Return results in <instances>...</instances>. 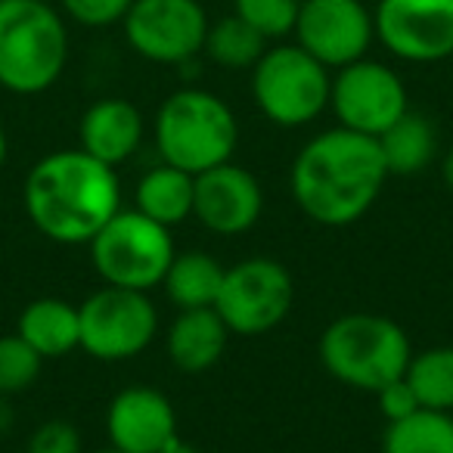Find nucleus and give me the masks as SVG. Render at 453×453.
Listing matches in <instances>:
<instances>
[{
    "instance_id": "f03ea898",
    "label": "nucleus",
    "mask_w": 453,
    "mask_h": 453,
    "mask_svg": "<svg viewBox=\"0 0 453 453\" xmlns=\"http://www.w3.org/2000/svg\"><path fill=\"white\" fill-rule=\"evenodd\" d=\"M22 205L41 236L59 246H88L121 211L119 168L75 150L47 152L28 171Z\"/></svg>"
},
{
    "instance_id": "6ab92c4d",
    "label": "nucleus",
    "mask_w": 453,
    "mask_h": 453,
    "mask_svg": "<svg viewBox=\"0 0 453 453\" xmlns=\"http://www.w3.org/2000/svg\"><path fill=\"white\" fill-rule=\"evenodd\" d=\"M193 199L196 174L174 168L168 162H158L156 168H150L134 187V208L168 230L193 218Z\"/></svg>"
},
{
    "instance_id": "7ed1b4c3",
    "label": "nucleus",
    "mask_w": 453,
    "mask_h": 453,
    "mask_svg": "<svg viewBox=\"0 0 453 453\" xmlns=\"http://www.w3.org/2000/svg\"><path fill=\"white\" fill-rule=\"evenodd\" d=\"M69 65V22L50 0H0V88L38 96Z\"/></svg>"
},
{
    "instance_id": "2eb2a0df",
    "label": "nucleus",
    "mask_w": 453,
    "mask_h": 453,
    "mask_svg": "<svg viewBox=\"0 0 453 453\" xmlns=\"http://www.w3.org/2000/svg\"><path fill=\"white\" fill-rule=\"evenodd\" d=\"M109 447L121 453H156L177 438V413L168 395L150 385L121 388L106 410Z\"/></svg>"
},
{
    "instance_id": "7c9ffc66",
    "label": "nucleus",
    "mask_w": 453,
    "mask_h": 453,
    "mask_svg": "<svg viewBox=\"0 0 453 453\" xmlns=\"http://www.w3.org/2000/svg\"><path fill=\"white\" fill-rule=\"evenodd\" d=\"M156 453H202V450L196 444H189V441H183L180 434H177V438H171L168 444H165L162 450H156Z\"/></svg>"
},
{
    "instance_id": "4468645a",
    "label": "nucleus",
    "mask_w": 453,
    "mask_h": 453,
    "mask_svg": "<svg viewBox=\"0 0 453 453\" xmlns=\"http://www.w3.org/2000/svg\"><path fill=\"white\" fill-rule=\"evenodd\" d=\"M261 211H265L261 180L234 158L196 174L193 218L208 234L242 236L258 224Z\"/></svg>"
},
{
    "instance_id": "412c9836",
    "label": "nucleus",
    "mask_w": 453,
    "mask_h": 453,
    "mask_svg": "<svg viewBox=\"0 0 453 453\" xmlns=\"http://www.w3.org/2000/svg\"><path fill=\"white\" fill-rule=\"evenodd\" d=\"M379 150H382L385 168L391 174H419L438 158V127L422 112H407L395 121L385 134H379Z\"/></svg>"
},
{
    "instance_id": "bb28decb",
    "label": "nucleus",
    "mask_w": 453,
    "mask_h": 453,
    "mask_svg": "<svg viewBox=\"0 0 453 453\" xmlns=\"http://www.w3.org/2000/svg\"><path fill=\"white\" fill-rule=\"evenodd\" d=\"M134 0H59V13L81 28L121 26Z\"/></svg>"
},
{
    "instance_id": "c756f323",
    "label": "nucleus",
    "mask_w": 453,
    "mask_h": 453,
    "mask_svg": "<svg viewBox=\"0 0 453 453\" xmlns=\"http://www.w3.org/2000/svg\"><path fill=\"white\" fill-rule=\"evenodd\" d=\"M13 426H16V413H13V407H10V397L0 395V434H7Z\"/></svg>"
},
{
    "instance_id": "dca6fc26",
    "label": "nucleus",
    "mask_w": 453,
    "mask_h": 453,
    "mask_svg": "<svg viewBox=\"0 0 453 453\" xmlns=\"http://www.w3.org/2000/svg\"><path fill=\"white\" fill-rule=\"evenodd\" d=\"M146 134L143 112L125 96H103L84 109L78 121L81 150L106 162L109 168H121L140 150Z\"/></svg>"
},
{
    "instance_id": "cd10ccee",
    "label": "nucleus",
    "mask_w": 453,
    "mask_h": 453,
    "mask_svg": "<svg viewBox=\"0 0 453 453\" xmlns=\"http://www.w3.org/2000/svg\"><path fill=\"white\" fill-rule=\"evenodd\" d=\"M26 453H84L81 432L69 419H47L32 432Z\"/></svg>"
},
{
    "instance_id": "f8f14e48",
    "label": "nucleus",
    "mask_w": 453,
    "mask_h": 453,
    "mask_svg": "<svg viewBox=\"0 0 453 453\" xmlns=\"http://www.w3.org/2000/svg\"><path fill=\"white\" fill-rule=\"evenodd\" d=\"M372 22L395 59L428 65L453 57V0H379Z\"/></svg>"
},
{
    "instance_id": "473e14b6",
    "label": "nucleus",
    "mask_w": 453,
    "mask_h": 453,
    "mask_svg": "<svg viewBox=\"0 0 453 453\" xmlns=\"http://www.w3.org/2000/svg\"><path fill=\"white\" fill-rule=\"evenodd\" d=\"M7 156H10V140H7L4 125H0V171H4V165H7Z\"/></svg>"
},
{
    "instance_id": "9d476101",
    "label": "nucleus",
    "mask_w": 453,
    "mask_h": 453,
    "mask_svg": "<svg viewBox=\"0 0 453 453\" xmlns=\"http://www.w3.org/2000/svg\"><path fill=\"white\" fill-rule=\"evenodd\" d=\"M208 10L202 0H134L121 32L140 59L156 65H187L205 50Z\"/></svg>"
},
{
    "instance_id": "ddd939ff",
    "label": "nucleus",
    "mask_w": 453,
    "mask_h": 453,
    "mask_svg": "<svg viewBox=\"0 0 453 453\" xmlns=\"http://www.w3.org/2000/svg\"><path fill=\"white\" fill-rule=\"evenodd\" d=\"M292 38L317 63L335 72L370 53L376 22L364 0H302Z\"/></svg>"
},
{
    "instance_id": "6e6552de",
    "label": "nucleus",
    "mask_w": 453,
    "mask_h": 453,
    "mask_svg": "<svg viewBox=\"0 0 453 453\" xmlns=\"http://www.w3.org/2000/svg\"><path fill=\"white\" fill-rule=\"evenodd\" d=\"M81 351L103 364H121L152 345L158 333V311L150 292L106 286L78 304Z\"/></svg>"
},
{
    "instance_id": "423d86ee",
    "label": "nucleus",
    "mask_w": 453,
    "mask_h": 453,
    "mask_svg": "<svg viewBox=\"0 0 453 453\" xmlns=\"http://www.w3.org/2000/svg\"><path fill=\"white\" fill-rule=\"evenodd\" d=\"M333 72L296 41H277L252 65V100L277 127H304L329 109Z\"/></svg>"
},
{
    "instance_id": "b1692460",
    "label": "nucleus",
    "mask_w": 453,
    "mask_h": 453,
    "mask_svg": "<svg viewBox=\"0 0 453 453\" xmlns=\"http://www.w3.org/2000/svg\"><path fill=\"white\" fill-rule=\"evenodd\" d=\"M403 376L422 407L453 413V345H434L413 354Z\"/></svg>"
},
{
    "instance_id": "1a4fd4ad",
    "label": "nucleus",
    "mask_w": 453,
    "mask_h": 453,
    "mask_svg": "<svg viewBox=\"0 0 453 453\" xmlns=\"http://www.w3.org/2000/svg\"><path fill=\"white\" fill-rule=\"evenodd\" d=\"M292 302V273L277 258L255 255L226 267L214 311L234 335H265L289 317Z\"/></svg>"
},
{
    "instance_id": "72a5a7b5",
    "label": "nucleus",
    "mask_w": 453,
    "mask_h": 453,
    "mask_svg": "<svg viewBox=\"0 0 453 453\" xmlns=\"http://www.w3.org/2000/svg\"><path fill=\"white\" fill-rule=\"evenodd\" d=\"M94 453H121V450H115V447H106V450H94Z\"/></svg>"
},
{
    "instance_id": "a211bd4d",
    "label": "nucleus",
    "mask_w": 453,
    "mask_h": 453,
    "mask_svg": "<svg viewBox=\"0 0 453 453\" xmlns=\"http://www.w3.org/2000/svg\"><path fill=\"white\" fill-rule=\"evenodd\" d=\"M16 333L35 348L44 360H59L81 348V320H78V304L65 298H35L19 311Z\"/></svg>"
},
{
    "instance_id": "2f4dec72",
    "label": "nucleus",
    "mask_w": 453,
    "mask_h": 453,
    "mask_svg": "<svg viewBox=\"0 0 453 453\" xmlns=\"http://www.w3.org/2000/svg\"><path fill=\"white\" fill-rule=\"evenodd\" d=\"M441 177H444L447 189H453V146L441 156Z\"/></svg>"
},
{
    "instance_id": "20e7f679",
    "label": "nucleus",
    "mask_w": 453,
    "mask_h": 453,
    "mask_svg": "<svg viewBox=\"0 0 453 453\" xmlns=\"http://www.w3.org/2000/svg\"><path fill=\"white\" fill-rule=\"evenodd\" d=\"M158 158L189 174L224 165L240 143V121L230 103L202 88H180L158 106L152 121Z\"/></svg>"
},
{
    "instance_id": "393cba45",
    "label": "nucleus",
    "mask_w": 453,
    "mask_h": 453,
    "mask_svg": "<svg viewBox=\"0 0 453 453\" xmlns=\"http://www.w3.org/2000/svg\"><path fill=\"white\" fill-rule=\"evenodd\" d=\"M44 357L19 333L0 335V395L13 397L28 391L41 376Z\"/></svg>"
},
{
    "instance_id": "4be33fe9",
    "label": "nucleus",
    "mask_w": 453,
    "mask_h": 453,
    "mask_svg": "<svg viewBox=\"0 0 453 453\" xmlns=\"http://www.w3.org/2000/svg\"><path fill=\"white\" fill-rule=\"evenodd\" d=\"M271 41H265L252 26L236 13H226L208 26L205 35V57L226 72H252V65L265 57Z\"/></svg>"
},
{
    "instance_id": "5701e85b",
    "label": "nucleus",
    "mask_w": 453,
    "mask_h": 453,
    "mask_svg": "<svg viewBox=\"0 0 453 453\" xmlns=\"http://www.w3.org/2000/svg\"><path fill=\"white\" fill-rule=\"evenodd\" d=\"M382 453H453V413L422 407L407 419L388 422Z\"/></svg>"
},
{
    "instance_id": "0eeeda50",
    "label": "nucleus",
    "mask_w": 453,
    "mask_h": 453,
    "mask_svg": "<svg viewBox=\"0 0 453 453\" xmlns=\"http://www.w3.org/2000/svg\"><path fill=\"white\" fill-rule=\"evenodd\" d=\"M90 265L106 286L150 292L162 286L165 271L177 255L168 226L156 224L137 208H121L88 242Z\"/></svg>"
},
{
    "instance_id": "39448f33",
    "label": "nucleus",
    "mask_w": 453,
    "mask_h": 453,
    "mask_svg": "<svg viewBox=\"0 0 453 453\" xmlns=\"http://www.w3.org/2000/svg\"><path fill=\"white\" fill-rule=\"evenodd\" d=\"M317 357L323 370L342 385L376 395L388 382L401 379L413 357V348L401 323L382 314L335 317L317 342Z\"/></svg>"
},
{
    "instance_id": "f257e3e1",
    "label": "nucleus",
    "mask_w": 453,
    "mask_h": 453,
    "mask_svg": "<svg viewBox=\"0 0 453 453\" xmlns=\"http://www.w3.org/2000/svg\"><path fill=\"white\" fill-rule=\"evenodd\" d=\"M388 180L376 137L329 127L298 150L289 168V189L302 214L323 226H348L360 220Z\"/></svg>"
},
{
    "instance_id": "c85d7f7f",
    "label": "nucleus",
    "mask_w": 453,
    "mask_h": 453,
    "mask_svg": "<svg viewBox=\"0 0 453 453\" xmlns=\"http://www.w3.org/2000/svg\"><path fill=\"white\" fill-rule=\"evenodd\" d=\"M376 401H379V410H382V416L388 422L407 419V416H413L416 410H422L419 397H416L413 385L407 382V376L395 379V382H388L385 388H379Z\"/></svg>"
},
{
    "instance_id": "a878e982",
    "label": "nucleus",
    "mask_w": 453,
    "mask_h": 453,
    "mask_svg": "<svg viewBox=\"0 0 453 453\" xmlns=\"http://www.w3.org/2000/svg\"><path fill=\"white\" fill-rule=\"evenodd\" d=\"M302 0H234V13L265 41H286L296 32Z\"/></svg>"
},
{
    "instance_id": "aec40b11",
    "label": "nucleus",
    "mask_w": 453,
    "mask_h": 453,
    "mask_svg": "<svg viewBox=\"0 0 453 453\" xmlns=\"http://www.w3.org/2000/svg\"><path fill=\"white\" fill-rule=\"evenodd\" d=\"M224 273L226 267L214 255L202 252V249H187V252H177L171 258L162 280V289L177 311L214 308Z\"/></svg>"
},
{
    "instance_id": "f3484780",
    "label": "nucleus",
    "mask_w": 453,
    "mask_h": 453,
    "mask_svg": "<svg viewBox=\"0 0 453 453\" xmlns=\"http://www.w3.org/2000/svg\"><path fill=\"white\" fill-rule=\"evenodd\" d=\"M230 335L234 333L214 308L177 311L165 333V351L180 372H205L224 357Z\"/></svg>"
},
{
    "instance_id": "9b49d317",
    "label": "nucleus",
    "mask_w": 453,
    "mask_h": 453,
    "mask_svg": "<svg viewBox=\"0 0 453 453\" xmlns=\"http://www.w3.org/2000/svg\"><path fill=\"white\" fill-rule=\"evenodd\" d=\"M329 109L348 131L379 137L410 109L407 84L379 59H357L333 72Z\"/></svg>"
}]
</instances>
